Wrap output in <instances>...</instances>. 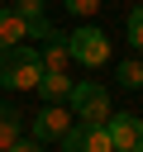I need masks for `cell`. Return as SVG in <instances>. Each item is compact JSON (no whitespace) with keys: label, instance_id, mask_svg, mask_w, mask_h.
I'll list each match as a JSON object with an SVG mask.
<instances>
[{"label":"cell","instance_id":"obj_1","mask_svg":"<svg viewBox=\"0 0 143 152\" xmlns=\"http://www.w3.org/2000/svg\"><path fill=\"white\" fill-rule=\"evenodd\" d=\"M43 76V62H38V48H24L14 43L10 52H0V86L10 90H33Z\"/></svg>","mask_w":143,"mask_h":152},{"label":"cell","instance_id":"obj_2","mask_svg":"<svg viewBox=\"0 0 143 152\" xmlns=\"http://www.w3.org/2000/svg\"><path fill=\"white\" fill-rule=\"evenodd\" d=\"M76 124H105L110 119V90L100 81H72V95H67Z\"/></svg>","mask_w":143,"mask_h":152},{"label":"cell","instance_id":"obj_3","mask_svg":"<svg viewBox=\"0 0 143 152\" xmlns=\"http://www.w3.org/2000/svg\"><path fill=\"white\" fill-rule=\"evenodd\" d=\"M67 48H72V62H81V66H100L110 57V38L95 24H81L76 33H67Z\"/></svg>","mask_w":143,"mask_h":152},{"label":"cell","instance_id":"obj_4","mask_svg":"<svg viewBox=\"0 0 143 152\" xmlns=\"http://www.w3.org/2000/svg\"><path fill=\"white\" fill-rule=\"evenodd\" d=\"M105 133H110L114 152H143V119L138 114H110Z\"/></svg>","mask_w":143,"mask_h":152},{"label":"cell","instance_id":"obj_5","mask_svg":"<svg viewBox=\"0 0 143 152\" xmlns=\"http://www.w3.org/2000/svg\"><path fill=\"white\" fill-rule=\"evenodd\" d=\"M72 124H76L72 109H62V104H43L38 119H33V138H38V142H62V133H67Z\"/></svg>","mask_w":143,"mask_h":152},{"label":"cell","instance_id":"obj_6","mask_svg":"<svg viewBox=\"0 0 143 152\" xmlns=\"http://www.w3.org/2000/svg\"><path fill=\"white\" fill-rule=\"evenodd\" d=\"M38 62H43V71H67V62H72V48H67V33L48 28V38H43V48H38Z\"/></svg>","mask_w":143,"mask_h":152},{"label":"cell","instance_id":"obj_7","mask_svg":"<svg viewBox=\"0 0 143 152\" xmlns=\"http://www.w3.org/2000/svg\"><path fill=\"white\" fill-rule=\"evenodd\" d=\"M33 90L43 95V104H62V100L72 95V76H67V71H43Z\"/></svg>","mask_w":143,"mask_h":152},{"label":"cell","instance_id":"obj_8","mask_svg":"<svg viewBox=\"0 0 143 152\" xmlns=\"http://www.w3.org/2000/svg\"><path fill=\"white\" fill-rule=\"evenodd\" d=\"M29 38V19L19 14V10H0V52H10L14 43H24Z\"/></svg>","mask_w":143,"mask_h":152},{"label":"cell","instance_id":"obj_9","mask_svg":"<svg viewBox=\"0 0 143 152\" xmlns=\"http://www.w3.org/2000/svg\"><path fill=\"white\" fill-rule=\"evenodd\" d=\"M10 142H19V109L0 104V152H5Z\"/></svg>","mask_w":143,"mask_h":152},{"label":"cell","instance_id":"obj_10","mask_svg":"<svg viewBox=\"0 0 143 152\" xmlns=\"http://www.w3.org/2000/svg\"><path fill=\"white\" fill-rule=\"evenodd\" d=\"M114 76H119V86H124V90H138V86H143V62H138V57H129V62H119V71H114Z\"/></svg>","mask_w":143,"mask_h":152},{"label":"cell","instance_id":"obj_11","mask_svg":"<svg viewBox=\"0 0 143 152\" xmlns=\"http://www.w3.org/2000/svg\"><path fill=\"white\" fill-rule=\"evenodd\" d=\"M86 152H114V142H110L105 124H86Z\"/></svg>","mask_w":143,"mask_h":152},{"label":"cell","instance_id":"obj_12","mask_svg":"<svg viewBox=\"0 0 143 152\" xmlns=\"http://www.w3.org/2000/svg\"><path fill=\"white\" fill-rule=\"evenodd\" d=\"M62 152H86V124H72L62 133Z\"/></svg>","mask_w":143,"mask_h":152},{"label":"cell","instance_id":"obj_13","mask_svg":"<svg viewBox=\"0 0 143 152\" xmlns=\"http://www.w3.org/2000/svg\"><path fill=\"white\" fill-rule=\"evenodd\" d=\"M129 43L143 52V5H133V14H129Z\"/></svg>","mask_w":143,"mask_h":152},{"label":"cell","instance_id":"obj_14","mask_svg":"<svg viewBox=\"0 0 143 152\" xmlns=\"http://www.w3.org/2000/svg\"><path fill=\"white\" fill-rule=\"evenodd\" d=\"M43 5H48V0H14L10 10H19L24 19H43Z\"/></svg>","mask_w":143,"mask_h":152},{"label":"cell","instance_id":"obj_15","mask_svg":"<svg viewBox=\"0 0 143 152\" xmlns=\"http://www.w3.org/2000/svg\"><path fill=\"white\" fill-rule=\"evenodd\" d=\"M62 5H67L72 14H81V19H86V14H95V10L105 5V0H62Z\"/></svg>","mask_w":143,"mask_h":152},{"label":"cell","instance_id":"obj_16","mask_svg":"<svg viewBox=\"0 0 143 152\" xmlns=\"http://www.w3.org/2000/svg\"><path fill=\"white\" fill-rule=\"evenodd\" d=\"M5 152H43V142H38V138H19V142H10Z\"/></svg>","mask_w":143,"mask_h":152}]
</instances>
